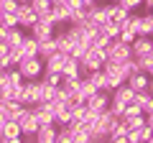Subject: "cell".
Listing matches in <instances>:
<instances>
[{
    "label": "cell",
    "instance_id": "836d02e7",
    "mask_svg": "<svg viewBox=\"0 0 153 143\" xmlns=\"http://www.w3.org/2000/svg\"><path fill=\"white\" fill-rule=\"evenodd\" d=\"M143 33H146V36H153V16L151 13L143 16Z\"/></svg>",
    "mask_w": 153,
    "mask_h": 143
},
{
    "label": "cell",
    "instance_id": "7402d4cb",
    "mask_svg": "<svg viewBox=\"0 0 153 143\" xmlns=\"http://www.w3.org/2000/svg\"><path fill=\"white\" fill-rule=\"evenodd\" d=\"M56 143H74V125H56Z\"/></svg>",
    "mask_w": 153,
    "mask_h": 143
},
{
    "label": "cell",
    "instance_id": "d590c367",
    "mask_svg": "<svg viewBox=\"0 0 153 143\" xmlns=\"http://www.w3.org/2000/svg\"><path fill=\"white\" fill-rule=\"evenodd\" d=\"M123 8H128V10H135V8H140L143 5V0H117Z\"/></svg>",
    "mask_w": 153,
    "mask_h": 143
},
{
    "label": "cell",
    "instance_id": "83f0119b",
    "mask_svg": "<svg viewBox=\"0 0 153 143\" xmlns=\"http://www.w3.org/2000/svg\"><path fill=\"white\" fill-rule=\"evenodd\" d=\"M120 120L125 123V128H128V130H135V128L146 125V115H123Z\"/></svg>",
    "mask_w": 153,
    "mask_h": 143
},
{
    "label": "cell",
    "instance_id": "8fae6325",
    "mask_svg": "<svg viewBox=\"0 0 153 143\" xmlns=\"http://www.w3.org/2000/svg\"><path fill=\"white\" fill-rule=\"evenodd\" d=\"M102 8H105V13H107V21H112V23H123L133 13V10H128V8H123L120 3H102Z\"/></svg>",
    "mask_w": 153,
    "mask_h": 143
},
{
    "label": "cell",
    "instance_id": "cb8c5ba5",
    "mask_svg": "<svg viewBox=\"0 0 153 143\" xmlns=\"http://www.w3.org/2000/svg\"><path fill=\"white\" fill-rule=\"evenodd\" d=\"M54 95H56V87H54V84L44 82V79H38V102H49Z\"/></svg>",
    "mask_w": 153,
    "mask_h": 143
},
{
    "label": "cell",
    "instance_id": "bcb514c9",
    "mask_svg": "<svg viewBox=\"0 0 153 143\" xmlns=\"http://www.w3.org/2000/svg\"><path fill=\"white\" fill-rule=\"evenodd\" d=\"M151 41H153V36H151Z\"/></svg>",
    "mask_w": 153,
    "mask_h": 143
},
{
    "label": "cell",
    "instance_id": "9c48e42d",
    "mask_svg": "<svg viewBox=\"0 0 153 143\" xmlns=\"http://www.w3.org/2000/svg\"><path fill=\"white\" fill-rule=\"evenodd\" d=\"M0 141L3 143H21L23 141V133H21V125L16 120H8L0 130Z\"/></svg>",
    "mask_w": 153,
    "mask_h": 143
},
{
    "label": "cell",
    "instance_id": "1f68e13d",
    "mask_svg": "<svg viewBox=\"0 0 153 143\" xmlns=\"http://www.w3.org/2000/svg\"><path fill=\"white\" fill-rule=\"evenodd\" d=\"M110 110H112L115 115H120V118H123V112H125V102H120V100L110 97Z\"/></svg>",
    "mask_w": 153,
    "mask_h": 143
},
{
    "label": "cell",
    "instance_id": "44dd1931",
    "mask_svg": "<svg viewBox=\"0 0 153 143\" xmlns=\"http://www.w3.org/2000/svg\"><path fill=\"white\" fill-rule=\"evenodd\" d=\"M128 133H130V130H128V128H125V123L120 120L117 125L112 128V130H110L107 141H110V143H128Z\"/></svg>",
    "mask_w": 153,
    "mask_h": 143
},
{
    "label": "cell",
    "instance_id": "7c38bea8",
    "mask_svg": "<svg viewBox=\"0 0 153 143\" xmlns=\"http://www.w3.org/2000/svg\"><path fill=\"white\" fill-rule=\"evenodd\" d=\"M49 21L54 23V26H66V23H69V5H61V3H51Z\"/></svg>",
    "mask_w": 153,
    "mask_h": 143
},
{
    "label": "cell",
    "instance_id": "f35d334b",
    "mask_svg": "<svg viewBox=\"0 0 153 143\" xmlns=\"http://www.w3.org/2000/svg\"><path fill=\"white\" fill-rule=\"evenodd\" d=\"M66 5L69 8H82V0H66Z\"/></svg>",
    "mask_w": 153,
    "mask_h": 143
},
{
    "label": "cell",
    "instance_id": "f6af8a7d",
    "mask_svg": "<svg viewBox=\"0 0 153 143\" xmlns=\"http://www.w3.org/2000/svg\"><path fill=\"white\" fill-rule=\"evenodd\" d=\"M18 3H31V0H18Z\"/></svg>",
    "mask_w": 153,
    "mask_h": 143
},
{
    "label": "cell",
    "instance_id": "f1b7e54d",
    "mask_svg": "<svg viewBox=\"0 0 153 143\" xmlns=\"http://www.w3.org/2000/svg\"><path fill=\"white\" fill-rule=\"evenodd\" d=\"M0 26H3V28H13V26H18L16 13H5V10H0Z\"/></svg>",
    "mask_w": 153,
    "mask_h": 143
},
{
    "label": "cell",
    "instance_id": "4fadbf2b",
    "mask_svg": "<svg viewBox=\"0 0 153 143\" xmlns=\"http://www.w3.org/2000/svg\"><path fill=\"white\" fill-rule=\"evenodd\" d=\"M84 105H87V110H92V112L107 110V107H110V92H94Z\"/></svg>",
    "mask_w": 153,
    "mask_h": 143
},
{
    "label": "cell",
    "instance_id": "d6986e66",
    "mask_svg": "<svg viewBox=\"0 0 153 143\" xmlns=\"http://www.w3.org/2000/svg\"><path fill=\"white\" fill-rule=\"evenodd\" d=\"M84 77H87L89 82L94 84V89H100V92H110V87H107V77H105V72H102V69H94V72H89V74H84Z\"/></svg>",
    "mask_w": 153,
    "mask_h": 143
},
{
    "label": "cell",
    "instance_id": "7bdbcfd3",
    "mask_svg": "<svg viewBox=\"0 0 153 143\" xmlns=\"http://www.w3.org/2000/svg\"><path fill=\"white\" fill-rule=\"evenodd\" d=\"M3 31H5V28H3V26H0V39H3Z\"/></svg>",
    "mask_w": 153,
    "mask_h": 143
},
{
    "label": "cell",
    "instance_id": "4316f807",
    "mask_svg": "<svg viewBox=\"0 0 153 143\" xmlns=\"http://www.w3.org/2000/svg\"><path fill=\"white\" fill-rule=\"evenodd\" d=\"M54 51H59V49H56V39H46V41H38V56H41V59L51 56Z\"/></svg>",
    "mask_w": 153,
    "mask_h": 143
},
{
    "label": "cell",
    "instance_id": "6da1fadb",
    "mask_svg": "<svg viewBox=\"0 0 153 143\" xmlns=\"http://www.w3.org/2000/svg\"><path fill=\"white\" fill-rule=\"evenodd\" d=\"M105 59H107V49H100V46L87 49L82 56H79V69H82V77H84V74H89V72H94V69H102Z\"/></svg>",
    "mask_w": 153,
    "mask_h": 143
},
{
    "label": "cell",
    "instance_id": "7a4b0ae2",
    "mask_svg": "<svg viewBox=\"0 0 153 143\" xmlns=\"http://www.w3.org/2000/svg\"><path fill=\"white\" fill-rule=\"evenodd\" d=\"M18 72L23 74V79H41L44 74V59L41 56H26L18 61Z\"/></svg>",
    "mask_w": 153,
    "mask_h": 143
},
{
    "label": "cell",
    "instance_id": "5bb4252c",
    "mask_svg": "<svg viewBox=\"0 0 153 143\" xmlns=\"http://www.w3.org/2000/svg\"><path fill=\"white\" fill-rule=\"evenodd\" d=\"M61 77H64V79H79V77H82V69H79V59H74L71 54H66L64 66H61Z\"/></svg>",
    "mask_w": 153,
    "mask_h": 143
},
{
    "label": "cell",
    "instance_id": "277c9868",
    "mask_svg": "<svg viewBox=\"0 0 153 143\" xmlns=\"http://www.w3.org/2000/svg\"><path fill=\"white\" fill-rule=\"evenodd\" d=\"M28 33H31L36 41H46V39H54L56 33V26L49 21V18H38L36 23H33L31 28H28Z\"/></svg>",
    "mask_w": 153,
    "mask_h": 143
},
{
    "label": "cell",
    "instance_id": "ab89813d",
    "mask_svg": "<svg viewBox=\"0 0 153 143\" xmlns=\"http://www.w3.org/2000/svg\"><path fill=\"white\" fill-rule=\"evenodd\" d=\"M146 125L153 130V112H151V115H146Z\"/></svg>",
    "mask_w": 153,
    "mask_h": 143
},
{
    "label": "cell",
    "instance_id": "d4e9b609",
    "mask_svg": "<svg viewBox=\"0 0 153 143\" xmlns=\"http://www.w3.org/2000/svg\"><path fill=\"white\" fill-rule=\"evenodd\" d=\"M97 31L102 33V36H107L110 41H115V39H117V36H120V23H112V21H107V23H105V26H100Z\"/></svg>",
    "mask_w": 153,
    "mask_h": 143
},
{
    "label": "cell",
    "instance_id": "8992f818",
    "mask_svg": "<svg viewBox=\"0 0 153 143\" xmlns=\"http://www.w3.org/2000/svg\"><path fill=\"white\" fill-rule=\"evenodd\" d=\"M18 100H21L23 105H36L38 102V79H26V82L21 84V92H18Z\"/></svg>",
    "mask_w": 153,
    "mask_h": 143
},
{
    "label": "cell",
    "instance_id": "2e32d148",
    "mask_svg": "<svg viewBox=\"0 0 153 143\" xmlns=\"http://www.w3.org/2000/svg\"><path fill=\"white\" fill-rule=\"evenodd\" d=\"M33 141L36 143H56V125H38Z\"/></svg>",
    "mask_w": 153,
    "mask_h": 143
},
{
    "label": "cell",
    "instance_id": "ffe728a7",
    "mask_svg": "<svg viewBox=\"0 0 153 143\" xmlns=\"http://www.w3.org/2000/svg\"><path fill=\"white\" fill-rule=\"evenodd\" d=\"M21 54H23V59H26V56H38V41L33 39L31 33L23 36V41H21Z\"/></svg>",
    "mask_w": 153,
    "mask_h": 143
},
{
    "label": "cell",
    "instance_id": "4dcf8cb0",
    "mask_svg": "<svg viewBox=\"0 0 153 143\" xmlns=\"http://www.w3.org/2000/svg\"><path fill=\"white\" fill-rule=\"evenodd\" d=\"M41 79L49 82V84H54V87H59V84H61V74H59V72H44Z\"/></svg>",
    "mask_w": 153,
    "mask_h": 143
},
{
    "label": "cell",
    "instance_id": "74e56055",
    "mask_svg": "<svg viewBox=\"0 0 153 143\" xmlns=\"http://www.w3.org/2000/svg\"><path fill=\"white\" fill-rule=\"evenodd\" d=\"M151 112H153V95L148 97V102L143 105V115H151Z\"/></svg>",
    "mask_w": 153,
    "mask_h": 143
},
{
    "label": "cell",
    "instance_id": "484cf974",
    "mask_svg": "<svg viewBox=\"0 0 153 143\" xmlns=\"http://www.w3.org/2000/svg\"><path fill=\"white\" fill-rule=\"evenodd\" d=\"M31 8L36 10L38 18H49V13H51V0H31Z\"/></svg>",
    "mask_w": 153,
    "mask_h": 143
},
{
    "label": "cell",
    "instance_id": "3957f363",
    "mask_svg": "<svg viewBox=\"0 0 153 143\" xmlns=\"http://www.w3.org/2000/svg\"><path fill=\"white\" fill-rule=\"evenodd\" d=\"M16 123L21 125V133H23V138H33V136H36V130H38V120L33 118V110L28 107V105H23V110L18 112Z\"/></svg>",
    "mask_w": 153,
    "mask_h": 143
},
{
    "label": "cell",
    "instance_id": "8d00e7d4",
    "mask_svg": "<svg viewBox=\"0 0 153 143\" xmlns=\"http://www.w3.org/2000/svg\"><path fill=\"white\" fill-rule=\"evenodd\" d=\"M10 54H3V56H0V72H5V69H10Z\"/></svg>",
    "mask_w": 153,
    "mask_h": 143
},
{
    "label": "cell",
    "instance_id": "30bf717a",
    "mask_svg": "<svg viewBox=\"0 0 153 143\" xmlns=\"http://www.w3.org/2000/svg\"><path fill=\"white\" fill-rule=\"evenodd\" d=\"M130 51H133L135 59H143V56L153 54V41H151V36H135V41L130 44Z\"/></svg>",
    "mask_w": 153,
    "mask_h": 143
},
{
    "label": "cell",
    "instance_id": "e0dca14e",
    "mask_svg": "<svg viewBox=\"0 0 153 143\" xmlns=\"http://www.w3.org/2000/svg\"><path fill=\"white\" fill-rule=\"evenodd\" d=\"M64 59H66V54H61V51H54L51 56H46V59H44V72H59V74H61Z\"/></svg>",
    "mask_w": 153,
    "mask_h": 143
},
{
    "label": "cell",
    "instance_id": "603a6c76",
    "mask_svg": "<svg viewBox=\"0 0 153 143\" xmlns=\"http://www.w3.org/2000/svg\"><path fill=\"white\" fill-rule=\"evenodd\" d=\"M3 79H5V84H13V87H21L26 79H23V74L18 72V66H10V69L3 72Z\"/></svg>",
    "mask_w": 153,
    "mask_h": 143
},
{
    "label": "cell",
    "instance_id": "5b68a950",
    "mask_svg": "<svg viewBox=\"0 0 153 143\" xmlns=\"http://www.w3.org/2000/svg\"><path fill=\"white\" fill-rule=\"evenodd\" d=\"M16 18H18V26H21L23 31H28V28H31L33 23L38 21V16H36V10L31 8V3H18V8H16Z\"/></svg>",
    "mask_w": 153,
    "mask_h": 143
},
{
    "label": "cell",
    "instance_id": "d6a6232c",
    "mask_svg": "<svg viewBox=\"0 0 153 143\" xmlns=\"http://www.w3.org/2000/svg\"><path fill=\"white\" fill-rule=\"evenodd\" d=\"M117 39L123 41V44H133L135 41V33H133V28H120V36Z\"/></svg>",
    "mask_w": 153,
    "mask_h": 143
},
{
    "label": "cell",
    "instance_id": "f546056e",
    "mask_svg": "<svg viewBox=\"0 0 153 143\" xmlns=\"http://www.w3.org/2000/svg\"><path fill=\"white\" fill-rule=\"evenodd\" d=\"M138 61H140V72H146L148 77H153V54L143 56V59H138Z\"/></svg>",
    "mask_w": 153,
    "mask_h": 143
},
{
    "label": "cell",
    "instance_id": "ac0fdd59",
    "mask_svg": "<svg viewBox=\"0 0 153 143\" xmlns=\"http://www.w3.org/2000/svg\"><path fill=\"white\" fill-rule=\"evenodd\" d=\"M128 84H130V89H135V92H143V89H148V82H151V77H148L146 72H135V74H130V77L125 79Z\"/></svg>",
    "mask_w": 153,
    "mask_h": 143
},
{
    "label": "cell",
    "instance_id": "60d3db41",
    "mask_svg": "<svg viewBox=\"0 0 153 143\" xmlns=\"http://www.w3.org/2000/svg\"><path fill=\"white\" fill-rule=\"evenodd\" d=\"M94 3H100V0H82V5H84V8H89V5H94Z\"/></svg>",
    "mask_w": 153,
    "mask_h": 143
},
{
    "label": "cell",
    "instance_id": "e575fe53",
    "mask_svg": "<svg viewBox=\"0 0 153 143\" xmlns=\"http://www.w3.org/2000/svg\"><path fill=\"white\" fill-rule=\"evenodd\" d=\"M16 8H18V0H0V10L16 13Z\"/></svg>",
    "mask_w": 153,
    "mask_h": 143
},
{
    "label": "cell",
    "instance_id": "ba28073f",
    "mask_svg": "<svg viewBox=\"0 0 153 143\" xmlns=\"http://www.w3.org/2000/svg\"><path fill=\"white\" fill-rule=\"evenodd\" d=\"M130 56H133L130 44H123L120 39H115L112 44H110V49H107V59H112V61H125V59H130Z\"/></svg>",
    "mask_w": 153,
    "mask_h": 143
},
{
    "label": "cell",
    "instance_id": "9a60e30c",
    "mask_svg": "<svg viewBox=\"0 0 153 143\" xmlns=\"http://www.w3.org/2000/svg\"><path fill=\"white\" fill-rule=\"evenodd\" d=\"M23 36H26L23 28H21V26H13V28H5V31H3V39H0V41H5L8 49H13V46H21Z\"/></svg>",
    "mask_w": 153,
    "mask_h": 143
},
{
    "label": "cell",
    "instance_id": "b9f144b4",
    "mask_svg": "<svg viewBox=\"0 0 153 143\" xmlns=\"http://www.w3.org/2000/svg\"><path fill=\"white\" fill-rule=\"evenodd\" d=\"M148 92L153 95V77H151V82H148Z\"/></svg>",
    "mask_w": 153,
    "mask_h": 143
},
{
    "label": "cell",
    "instance_id": "52a82bcc",
    "mask_svg": "<svg viewBox=\"0 0 153 143\" xmlns=\"http://www.w3.org/2000/svg\"><path fill=\"white\" fill-rule=\"evenodd\" d=\"M33 110V118L38 120V125H54V107L49 102H36L31 105Z\"/></svg>",
    "mask_w": 153,
    "mask_h": 143
},
{
    "label": "cell",
    "instance_id": "ee69618b",
    "mask_svg": "<svg viewBox=\"0 0 153 143\" xmlns=\"http://www.w3.org/2000/svg\"><path fill=\"white\" fill-rule=\"evenodd\" d=\"M148 13H151V16H153V5H151V8H148Z\"/></svg>",
    "mask_w": 153,
    "mask_h": 143
}]
</instances>
